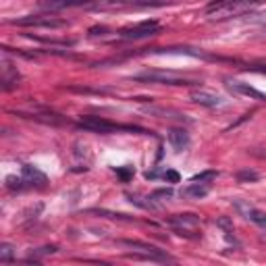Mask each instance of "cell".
<instances>
[{
  "mask_svg": "<svg viewBox=\"0 0 266 266\" xmlns=\"http://www.w3.org/2000/svg\"><path fill=\"white\" fill-rule=\"evenodd\" d=\"M262 0H216L212 2L206 15L212 19H227V17H237V15L248 13L249 9H254L256 4H260Z\"/></svg>",
  "mask_w": 266,
  "mask_h": 266,
  "instance_id": "1",
  "label": "cell"
},
{
  "mask_svg": "<svg viewBox=\"0 0 266 266\" xmlns=\"http://www.w3.org/2000/svg\"><path fill=\"white\" fill-rule=\"evenodd\" d=\"M137 81H154V83H165V85H185L189 81L183 75H177V73H165V71H152V73H142V75L135 77Z\"/></svg>",
  "mask_w": 266,
  "mask_h": 266,
  "instance_id": "2",
  "label": "cell"
},
{
  "mask_svg": "<svg viewBox=\"0 0 266 266\" xmlns=\"http://www.w3.org/2000/svg\"><path fill=\"white\" fill-rule=\"evenodd\" d=\"M168 223H171L181 235H187V237H194L191 233L200 231V218L196 214H175V216L168 218Z\"/></svg>",
  "mask_w": 266,
  "mask_h": 266,
  "instance_id": "3",
  "label": "cell"
},
{
  "mask_svg": "<svg viewBox=\"0 0 266 266\" xmlns=\"http://www.w3.org/2000/svg\"><path fill=\"white\" fill-rule=\"evenodd\" d=\"M79 127L87 131H96V133H113L119 129H131V127H121L116 123H110L106 119H102V116H83L79 121Z\"/></svg>",
  "mask_w": 266,
  "mask_h": 266,
  "instance_id": "4",
  "label": "cell"
},
{
  "mask_svg": "<svg viewBox=\"0 0 266 266\" xmlns=\"http://www.w3.org/2000/svg\"><path fill=\"white\" fill-rule=\"evenodd\" d=\"M158 23L156 21H144V23H137V25H131V27H125L121 29V35L127 40H137V38H148V35H154L158 32Z\"/></svg>",
  "mask_w": 266,
  "mask_h": 266,
  "instance_id": "5",
  "label": "cell"
},
{
  "mask_svg": "<svg viewBox=\"0 0 266 266\" xmlns=\"http://www.w3.org/2000/svg\"><path fill=\"white\" fill-rule=\"evenodd\" d=\"M189 98L194 100L196 104H202V106H208V108L223 104V98H220L218 94H214V92H208V90H191Z\"/></svg>",
  "mask_w": 266,
  "mask_h": 266,
  "instance_id": "6",
  "label": "cell"
},
{
  "mask_svg": "<svg viewBox=\"0 0 266 266\" xmlns=\"http://www.w3.org/2000/svg\"><path fill=\"white\" fill-rule=\"evenodd\" d=\"M227 87L233 94H237V96H246V98H254L258 102H266V94L254 90V87L248 85V83H241V81H231V79H229L227 81Z\"/></svg>",
  "mask_w": 266,
  "mask_h": 266,
  "instance_id": "7",
  "label": "cell"
},
{
  "mask_svg": "<svg viewBox=\"0 0 266 266\" xmlns=\"http://www.w3.org/2000/svg\"><path fill=\"white\" fill-rule=\"evenodd\" d=\"M235 206H237V210L243 214V216L249 218V220H252V223H256L258 227L264 229V231H266V212H262V210L254 208V206L243 204V202H235Z\"/></svg>",
  "mask_w": 266,
  "mask_h": 266,
  "instance_id": "8",
  "label": "cell"
},
{
  "mask_svg": "<svg viewBox=\"0 0 266 266\" xmlns=\"http://www.w3.org/2000/svg\"><path fill=\"white\" fill-rule=\"evenodd\" d=\"M21 177H23V181L27 183V185H35V187H44L48 183V177L42 171H38L35 166H32V165H25L23 168H21Z\"/></svg>",
  "mask_w": 266,
  "mask_h": 266,
  "instance_id": "9",
  "label": "cell"
},
{
  "mask_svg": "<svg viewBox=\"0 0 266 266\" xmlns=\"http://www.w3.org/2000/svg\"><path fill=\"white\" fill-rule=\"evenodd\" d=\"M17 25H44V27H63V21H56L52 17H25L15 21Z\"/></svg>",
  "mask_w": 266,
  "mask_h": 266,
  "instance_id": "10",
  "label": "cell"
},
{
  "mask_svg": "<svg viewBox=\"0 0 266 266\" xmlns=\"http://www.w3.org/2000/svg\"><path fill=\"white\" fill-rule=\"evenodd\" d=\"M168 142H171V146L175 148L177 152H181L183 148H187L189 144V135L185 129H173L171 133H168Z\"/></svg>",
  "mask_w": 266,
  "mask_h": 266,
  "instance_id": "11",
  "label": "cell"
},
{
  "mask_svg": "<svg viewBox=\"0 0 266 266\" xmlns=\"http://www.w3.org/2000/svg\"><path fill=\"white\" fill-rule=\"evenodd\" d=\"M87 0H42V6L46 9H69V6L83 4Z\"/></svg>",
  "mask_w": 266,
  "mask_h": 266,
  "instance_id": "12",
  "label": "cell"
},
{
  "mask_svg": "<svg viewBox=\"0 0 266 266\" xmlns=\"http://www.w3.org/2000/svg\"><path fill=\"white\" fill-rule=\"evenodd\" d=\"M206 194H208V187H202L198 181H191V185H189L187 189L181 191V196H185V198H196V200L204 198Z\"/></svg>",
  "mask_w": 266,
  "mask_h": 266,
  "instance_id": "13",
  "label": "cell"
},
{
  "mask_svg": "<svg viewBox=\"0 0 266 266\" xmlns=\"http://www.w3.org/2000/svg\"><path fill=\"white\" fill-rule=\"evenodd\" d=\"M237 179L243 183V181H258V175L254 171H239L237 173Z\"/></svg>",
  "mask_w": 266,
  "mask_h": 266,
  "instance_id": "14",
  "label": "cell"
},
{
  "mask_svg": "<svg viewBox=\"0 0 266 266\" xmlns=\"http://www.w3.org/2000/svg\"><path fill=\"white\" fill-rule=\"evenodd\" d=\"M21 183H25V181H23V177H13V175H11V177H6V185H9L11 189H15V187L19 189V187H21Z\"/></svg>",
  "mask_w": 266,
  "mask_h": 266,
  "instance_id": "15",
  "label": "cell"
},
{
  "mask_svg": "<svg viewBox=\"0 0 266 266\" xmlns=\"http://www.w3.org/2000/svg\"><path fill=\"white\" fill-rule=\"evenodd\" d=\"M11 258H13V248L2 246V249H0V262H9Z\"/></svg>",
  "mask_w": 266,
  "mask_h": 266,
  "instance_id": "16",
  "label": "cell"
},
{
  "mask_svg": "<svg viewBox=\"0 0 266 266\" xmlns=\"http://www.w3.org/2000/svg\"><path fill=\"white\" fill-rule=\"evenodd\" d=\"M162 177H165L168 183H179V173H177V171H165Z\"/></svg>",
  "mask_w": 266,
  "mask_h": 266,
  "instance_id": "17",
  "label": "cell"
},
{
  "mask_svg": "<svg viewBox=\"0 0 266 266\" xmlns=\"http://www.w3.org/2000/svg\"><path fill=\"white\" fill-rule=\"evenodd\" d=\"M116 173H119V175L123 177V179H125V181H127V179H129V177L133 175V168H131V166H129V168H116Z\"/></svg>",
  "mask_w": 266,
  "mask_h": 266,
  "instance_id": "18",
  "label": "cell"
},
{
  "mask_svg": "<svg viewBox=\"0 0 266 266\" xmlns=\"http://www.w3.org/2000/svg\"><path fill=\"white\" fill-rule=\"evenodd\" d=\"M252 71H256V73H262V75H266V65H258V66H249Z\"/></svg>",
  "mask_w": 266,
  "mask_h": 266,
  "instance_id": "19",
  "label": "cell"
}]
</instances>
